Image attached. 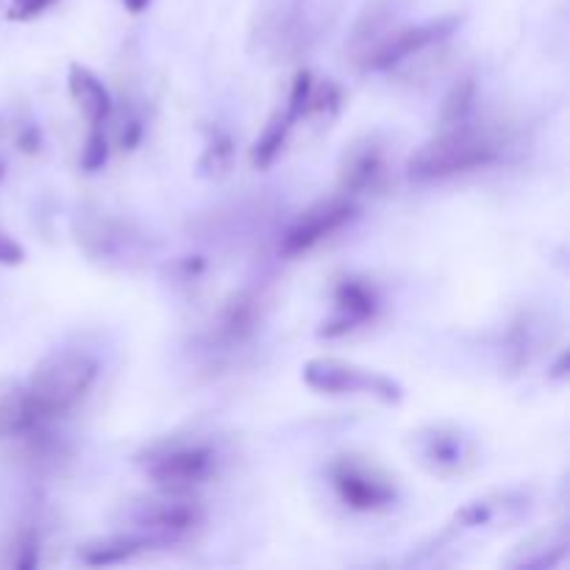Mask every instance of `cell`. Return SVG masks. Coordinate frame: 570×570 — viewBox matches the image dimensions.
I'll return each instance as SVG.
<instances>
[{
    "mask_svg": "<svg viewBox=\"0 0 570 570\" xmlns=\"http://www.w3.org/2000/svg\"><path fill=\"white\" fill-rule=\"evenodd\" d=\"M40 562V537L34 531H23V535L14 540L12 548V564L20 570H31Z\"/></svg>",
    "mask_w": 570,
    "mask_h": 570,
    "instance_id": "obj_24",
    "label": "cell"
},
{
    "mask_svg": "<svg viewBox=\"0 0 570 570\" xmlns=\"http://www.w3.org/2000/svg\"><path fill=\"white\" fill-rule=\"evenodd\" d=\"M45 423L47 420L40 418L31 401L29 387L18 378H3L0 381V440H23Z\"/></svg>",
    "mask_w": 570,
    "mask_h": 570,
    "instance_id": "obj_15",
    "label": "cell"
},
{
    "mask_svg": "<svg viewBox=\"0 0 570 570\" xmlns=\"http://www.w3.org/2000/svg\"><path fill=\"white\" fill-rule=\"evenodd\" d=\"M106 162H109V142H106L104 126H93L82 148V168L87 173H98V170H104Z\"/></svg>",
    "mask_w": 570,
    "mask_h": 570,
    "instance_id": "obj_22",
    "label": "cell"
},
{
    "mask_svg": "<svg viewBox=\"0 0 570 570\" xmlns=\"http://www.w3.org/2000/svg\"><path fill=\"white\" fill-rule=\"evenodd\" d=\"M140 140H142V122L137 120V117H131V120L122 122V129H120L122 151H135V148L140 146Z\"/></svg>",
    "mask_w": 570,
    "mask_h": 570,
    "instance_id": "obj_27",
    "label": "cell"
},
{
    "mask_svg": "<svg viewBox=\"0 0 570 570\" xmlns=\"http://www.w3.org/2000/svg\"><path fill=\"white\" fill-rule=\"evenodd\" d=\"M334 303H337L334 314L318 329V334L326 340L345 337L362 323L373 321L378 312V292L365 279H343L334 290Z\"/></svg>",
    "mask_w": 570,
    "mask_h": 570,
    "instance_id": "obj_10",
    "label": "cell"
},
{
    "mask_svg": "<svg viewBox=\"0 0 570 570\" xmlns=\"http://www.w3.org/2000/svg\"><path fill=\"white\" fill-rule=\"evenodd\" d=\"M25 248L14 237L0 232V265H23Z\"/></svg>",
    "mask_w": 570,
    "mask_h": 570,
    "instance_id": "obj_26",
    "label": "cell"
},
{
    "mask_svg": "<svg viewBox=\"0 0 570 570\" xmlns=\"http://www.w3.org/2000/svg\"><path fill=\"white\" fill-rule=\"evenodd\" d=\"M501 148L487 131L473 129L471 122L440 129L434 140L412 153L407 173L412 181H440L467 170L487 168L498 159Z\"/></svg>",
    "mask_w": 570,
    "mask_h": 570,
    "instance_id": "obj_2",
    "label": "cell"
},
{
    "mask_svg": "<svg viewBox=\"0 0 570 570\" xmlns=\"http://www.w3.org/2000/svg\"><path fill=\"white\" fill-rule=\"evenodd\" d=\"M146 473L162 493H190L215 473L217 454L204 442L159 445L148 454Z\"/></svg>",
    "mask_w": 570,
    "mask_h": 570,
    "instance_id": "obj_4",
    "label": "cell"
},
{
    "mask_svg": "<svg viewBox=\"0 0 570 570\" xmlns=\"http://www.w3.org/2000/svg\"><path fill=\"white\" fill-rule=\"evenodd\" d=\"M495 518V504L487 498L471 501L454 515V524L465 526V529H478V526H487Z\"/></svg>",
    "mask_w": 570,
    "mask_h": 570,
    "instance_id": "obj_23",
    "label": "cell"
},
{
    "mask_svg": "<svg viewBox=\"0 0 570 570\" xmlns=\"http://www.w3.org/2000/svg\"><path fill=\"white\" fill-rule=\"evenodd\" d=\"M303 385L312 387L323 396H365L378 398L385 404H401L404 387L392 381L390 376L365 370V367L348 365L340 359H309L303 365Z\"/></svg>",
    "mask_w": 570,
    "mask_h": 570,
    "instance_id": "obj_3",
    "label": "cell"
},
{
    "mask_svg": "<svg viewBox=\"0 0 570 570\" xmlns=\"http://www.w3.org/2000/svg\"><path fill=\"white\" fill-rule=\"evenodd\" d=\"M312 73L309 71H298L295 78H292V89H290V100H287V120L295 126L301 117H306V106H309V95H312Z\"/></svg>",
    "mask_w": 570,
    "mask_h": 570,
    "instance_id": "obj_21",
    "label": "cell"
},
{
    "mask_svg": "<svg viewBox=\"0 0 570 570\" xmlns=\"http://www.w3.org/2000/svg\"><path fill=\"white\" fill-rule=\"evenodd\" d=\"M332 484L340 501L356 513H376L396 501V484L356 456H340L332 465Z\"/></svg>",
    "mask_w": 570,
    "mask_h": 570,
    "instance_id": "obj_7",
    "label": "cell"
},
{
    "mask_svg": "<svg viewBox=\"0 0 570 570\" xmlns=\"http://www.w3.org/2000/svg\"><path fill=\"white\" fill-rule=\"evenodd\" d=\"M232 157H234V148H232V140H228V135L215 131V135H212V142L206 146L204 157H201V173L223 175L228 168H232Z\"/></svg>",
    "mask_w": 570,
    "mask_h": 570,
    "instance_id": "obj_20",
    "label": "cell"
},
{
    "mask_svg": "<svg viewBox=\"0 0 570 570\" xmlns=\"http://www.w3.org/2000/svg\"><path fill=\"white\" fill-rule=\"evenodd\" d=\"M564 365H568V354H562V356H559V365H557V370L551 373V376H553V378H562L564 373H568V370H564Z\"/></svg>",
    "mask_w": 570,
    "mask_h": 570,
    "instance_id": "obj_29",
    "label": "cell"
},
{
    "mask_svg": "<svg viewBox=\"0 0 570 570\" xmlns=\"http://www.w3.org/2000/svg\"><path fill=\"white\" fill-rule=\"evenodd\" d=\"M387 159L385 146L378 137H362L356 140L348 151L343 153L340 162V193L343 195H359L373 190L378 179L385 175Z\"/></svg>",
    "mask_w": 570,
    "mask_h": 570,
    "instance_id": "obj_11",
    "label": "cell"
},
{
    "mask_svg": "<svg viewBox=\"0 0 570 570\" xmlns=\"http://www.w3.org/2000/svg\"><path fill=\"white\" fill-rule=\"evenodd\" d=\"M290 129L292 122L287 120L284 111H276V115L270 117L268 126H265L262 135H259V140L250 148V164L257 170H268L270 164L276 162V157L281 153V148H284Z\"/></svg>",
    "mask_w": 570,
    "mask_h": 570,
    "instance_id": "obj_18",
    "label": "cell"
},
{
    "mask_svg": "<svg viewBox=\"0 0 570 570\" xmlns=\"http://www.w3.org/2000/svg\"><path fill=\"white\" fill-rule=\"evenodd\" d=\"M3 170H7V164L0 162V179H3Z\"/></svg>",
    "mask_w": 570,
    "mask_h": 570,
    "instance_id": "obj_30",
    "label": "cell"
},
{
    "mask_svg": "<svg viewBox=\"0 0 570 570\" xmlns=\"http://www.w3.org/2000/svg\"><path fill=\"white\" fill-rule=\"evenodd\" d=\"M122 3H126V9H129V12L140 14V12H146L151 0H122Z\"/></svg>",
    "mask_w": 570,
    "mask_h": 570,
    "instance_id": "obj_28",
    "label": "cell"
},
{
    "mask_svg": "<svg viewBox=\"0 0 570 570\" xmlns=\"http://www.w3.org/2000/svg\"><path fill=\"white\" fill-rule=\"evenodd\" d=\"M259 323H262V298L250 290L234 292L217 312L212 340L223 348H234L257 332Z\"/></svg>",
    "mask_w": 570,
    "mask_h": 570,
    "instance_id": "obj_12",
    "label": "cell"
},
{
    "mask_svg": "<svg viewBox=\"0 0 570 570\" xmlns=\"http://www.w3.org/2000/svg\"><path fill=\"white\" fill-rule=\"evenodd\" d=\"M570 548V531L568 526H551V529H542L537 535L526 537L524 542L513 548L509 557H504L506 568L515 570H551L568 557Z\"/></svg>",
    "mask_w": 570,
    "mask_h": 570,
    "instance_id": "obj_14",
    "label": "cell"
},
{
    "mask_svg": "<svg viewBox=\"0 0 570 570\" xmlns=\"http://www.w3.org/2000/svg\"><path fill=\"white\" fill-rule=\"evenodd\" d=\"M100 365L82 348L51 351L25 381L42 420L67 415L98 381Z\"/></svg>",
    "mask_w": 570,
    "mask_h": 570,
    "instance_id": "obj_1",
    "label": "cell"
},
{
    "mask_svg": "<svg viewBox=\"0 0 570 570\" xmlns=\"http://www.w3.org/2000/svg\"><path fill=\"white\" fill-rule=\"evenodd\" d=\"M67 87H71L73 100L82 109V115L87 117L89 129L93 126H104L111 117V95L106 89V84L95 76L89 67L73 65L71 78H67Z\"/></svg>",
    "mask_w": 570,
    "mask_h": 570,
    "instance_id": "obj_16",
    "label": "cell"
},
{
    "mask_svg": "<svg viewBox=\"0 0 570 570\" xmlns=\"http://www.w3.org/2000/svg\"><path fill=\"white\" fill-rule=\"evenodd\" d=\"M473 106H476V82L473 78H462L451 87L445 95V104L440 111V129H451V126H462L471 122Z\"/></svg>",
    "mask_w": 570,
    "mask_h": 570,
    "instance_id": "obj_19",
    "label": "cell"
},
{
    "mask_svg": "<svg viewBox=\"0 0 570 570\" xmlns=\"http://www.w3.org/2000/svg\"><path fill=\"white\" fill-rule=\"evenodd\" d=\"M460 25L456 18H440V20H429V23H420V25H409V29L401 31H392L387 36H378L365 53H362V65L365 71L378 73V71H390V67L401 65L407 62L409 56L415 53L426 51V47L437 45L440 40L454 34V29Z\"/></svg>",
    "mask_w": 570,
    "mask_h": 570,
    "instance_id": "obj_8",
    "label": "cell"
},
{
    "mask_svg": "<svg viewBox=\"0 0 570 570\" xmlns=\"http://www.w3.org/2000/svg\"><path fill=\"white\" fill-rule=\"evenodd\" d=\"M122 515L135 529L153 537H181L204 524V506L186 493H162L153 498H137L122 506Z\"/></svg>",
    "mask_w": 570,
    "mask_h": 570,
    "instance_id": "obj_6",
    "label": "cell"
},
{
    "mask_svg": "<svg viewBox=\"0 0 570 570\" xmlns=\"http://www.w3.org/2000/svg\"><path fill=\"white\" fill-rule=\"evenodd\" d=\"M76 234L78 245L87 250L89 257L100 259V262L104 259L131 257L137 243V237H131V232L122 223L104 215H89V212H84L76 221Z\"/></svg>",
    "mask_w": 570,
    "mask_h": 570,
    "instance_id": "obj_13",
    "label": "cell"
},
{
    "mask_svg": "<svg viewBox=\"0 0 570 570\" xmlns=\"http://www.w3.org/2000/svg\"><path fill=\"white\" fill-rule=\"evenodd\" d=\"M151 542V537L146 535H111L104 540L87 542V546L78 551V559L89 568H106V564H120L126 559L137 557L142 548Z\"/></svg>",
    "mask_w": 570,
    "mask_h": 570,
    "instance_id": "obj_17",
    "label": "cell"
},
{
    "mask_svg": "<svg viewBox=\"0 0 570 570\" xmlns=\"http://www.w3.org/2000/svg\"><path fill=\"white\" fill-rule=\"evenodd\" d=\"M409 451L426 473L437 478H454L476 460V445L462 429L449 423H431L409 437Z\"/></svg>",
    "mask_w": 570,
    "mask_h": 570,
    "instance_id": "obj_5",
    "label": "cell"
},
{
    "mask_svg": "<svg viewBox=\"0 0 570 570\" xmlns=\"http://www.w3.org/2000/svg\"><path fill=\"white\" fill-rule=\"evenodd\" d=\"M356 204L348 195H337V198L318 201L314 206L303 209L295 217L290 228L281 234V254L284 257H298V254H306L309 248L321 243V239L332 237L334 232H340L343 226H348L356 217Z\"/></svg>",
    "mask_w": 570,
    "mask_h": 570,
    "instance_id": "obj_9",
    "label": "cell"
},
{
    "mask_svg": "<svg viewBox=\"0 0 570 570\" xmlns=\"http://www.w3.org/2000/svg\"><path fill=\"white\" fill-rule=\"evenodd\" d=\"M53 3H56V0H12L9 20H34L36 14H42L47 7H53Z\"/></svg>",
    "mask_w": 570,
    "mask_h": 570,
    "instance_id": "obj_25",
    "label": "cell"
}]
</instances>
